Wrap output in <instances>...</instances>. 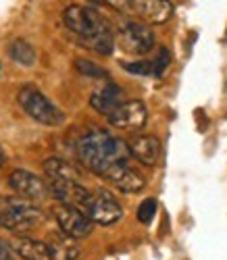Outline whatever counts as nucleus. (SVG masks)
I'll return each instance as SVG.
<instances>
[{"label":"nucleus","instance_id":"obj_1","mask_svg":"<svg viewBox=\"0 0 227 260\" xmlns=\"http://www.w3.org/2000/svg\"><path fill=\"white\" fill-rule=\"evenodd\" d=\"M63 23L88 50L108 56L115 50V31L106 17L94 7L69 5L63 11Z\"/></svg>","mask_w":227,"mask_h":260},{"label":"nucleus","instance_id":"obj_2","mask_svg":"<svg viewBox=\"0 0 227 260\" xmlns=\"http://www.w3.org/2000/svg\"><path fill=\"white\" fill-rule=\"evenodd\" d=\"M77 156L86 169L104 177L112 167L127 165L131 152L125 140L102 132V129H94V132L81 136V140L77 142Z\"/></svg>","mask_w":227,"mask_h":260},{"label":"nucleus","instance_id":"obj_3","mask_svg":"<svg viewBox=\"0 0 227 260\" xmlns=\"http://www.w3.org/2000/svg\"><path fill=\"white\" fill-rule=\"evenodd\" d=\"M44 223L36 202L21 196H0V225L15 233H25Z\"/></svg>","mask_w":227,"mask_h":260},{"label":"nucleus","instance_id":"obj_4","mask_svg":"<svg viewBox=\"0 0 227 260\" xmlns=\"http://www.w3.org/2000/svg\"><path fill=\"white\" fill-rule=\"evenodd\" d=\"M154 44L156 40L150 23L140 19H131V17H125L119 21V25L115 29V46H119L125 54L144 56L152 52Z\"/></svg>","mask_w":227,"mask_h":260},{"label":"nucleus","instance_id":"obj_5","mask_svg":"<svg viewBox=\"0 0 227 260\" xmlns=\"http://www.w3.org/2000/svg\"><path fill=\"white\" fill-rule=\"evenodd\" d=\"M102 3L125 17L146 21L150 25L167 23L173 15V5L169 0H102Z\"/></svg>","mask_w":227,"mask_h":260},{"label":"nucleus","instance_id":"obj_6","mask_svg":"<svg viewBox=\"0 0 227 260\" xmlns=\"http://www.w3.org/2000/svg\"><path fill=\"white\" fill-rule=\"evenodd\" d=\"M17 100H19V106L40 125L59 127L65 123V113L54 102H50L46 96H44L34 83H25L23 88L19 90Z\"/></svg>","mask_w":227,"mask_h":260},{"label":"nucleus","instance_id":"obj_7","mask_svg":"<svg viewBox=\"0 0 227 260\" xmlns=\"http://www.w3.org/2000/svg\"><path fill=\"white\" fill-rule=\"evenodd\" d=\"M88 216L96 225L108 227V225H115L123 219V206L119 204V200L112 196L110 191L96 189V191H92V198H90Z\"/></svg>","mask_w":227,"mask_h":260},{"label":"nucleus","instance_id":"obj_8","mask_svg":"<svg viewBox=\"0 0 227 260\" xmlns=\"http://www.w3.org/2000/svg\"><path fill=\"white\" fill-rule=\"evenodd\" d=\"M54 216H56V223H59V229L67 235L75 237V240H83L92 233L94 229V221L90 219V216L79 210V208H73L69 204H63L59 202L54 208H52Z\"/></svg>","mask_w":227,"mask_h":260},{"label":"nucleus","instance_id":"obj_9","mask_svg":"<svg viewBox=\"0 0 227 260\" xmlns=\"http://www.w3.org/2000/svg\"><path fill=\"white\" fill-rule=\"evenodd\" d=\"M9 185L11 189L21 198H27L36 204L44 202L50 196V189H48V181H44L42 177L34 175V173L25 171V169H15L11 175H9Z\"/></svg>","mask_w":227,"mask_h":260},{"label":"nucleus","instance_id":"obj_10","mask_svg":"<svg viewBox=\"0 0 227 260\" xmlns=\"http://www.w3.org/2000/svg\"><path fill=\"white\" fill-rule=\"evenodd\" d=\"M108 123L125 132H140L148 121V111L142 100H123L108 117Z\"/></svg>","mask_w":227,"mask_h":260},{"label":"nucleus","instance_id":"obj_11","mask_svg":"<svg viewBox=\"0 0 227 260\" xmlns=\"http://www.w3.org/2000/svg\"><path fill=\"white\" fill-rule=\"evenodd\" d=\"M123 100H125L123 90L112 81H104V83L96 85L92 90V94H90V106L102 117H108Z\"/></svg>","mask_w":227,"mask_h":260},{"label":"nucleus","instance_id":"obj_12","mask_svg":"<svg viewBox=\"0 0 227 260\" xmlns=\"http://www.w3.org/2000/svg\"><path fill=\"white\" fill-rule=\"evenodd\" d=\"M127 146H129L131 156L146 167H154L158 158H161V142L154 136H148V134L131 136L127 140Z\"/></svg>","mask_w":227,"mask_h":260},{"label":"nucleus","instance_id":"obj_13","mask_svg":"<svg viewBox=\"0 0 227 260\" xmlns=\"http://www.w3.org/2000/svg\"><path fill=\"white\" fill-rule=\"evenodd\" d=\"M102 179H106L108 183H112V185H115L119 191H123V193H138L146 185L144 177L140 175V173H135L129 165H117V167H112Z\"/></svg>","mask_w":227,"mask_h":260},{"label":"nucleus","instance_id":"obj_14","mask_svg":"<svg viewBox=\"0 0 227 260\" xmlns=\"http://www.w3.org/2000/svg\"><path fill=\"white\" fill-rule=\"evenodd\" d=\"M48 248H50V254H52V260H77L79 254H81V248L77 244L75 237L63 233L61 229L59 231H52L46 240Z\"/></svg>","mask_w":227,"mask_h":260},{"label":"nucleus","instance_id":"obj_15","mask_svg":"<svg viewBox=\"0 0 227 260\" xmlns=\"http://www.w3.org/2000/svg\"><path fill=\"white\" fill-rule=\"evenodd\" d=\"M11 248L19 258H23V260H52L48 244L42 242V240H34V237H27V235L15 237V240L11 242Z\"/></svg>","mask_w":227,"mask_h":260},{"label":"nucleus","instance_id":"obj_16","mask_svg":"<svg viewBox=\"0 0 227 260\" xmlns=\"http://www.w3.org/2000/svg\"><path fill=\"white\" fill-rule=\"evenodd\" d=\"M7 52H9V56H11L17 64H23V67H34L36 60H38V52H36V48L30 44L27 40H23V38H15V40H11Z\"/></svg>","mask_w":227,"mask_h":260},{"label":"nucleus","instance_id":"obj_17","mask_svg":"<svg viewBox=\"0 0 227 260\" xmlns=\"http://www.w3.org/2000/svg\"><path fill=\"white\" fill-rule=\"evenodd\" d=\"M44 173H46V179H77V181H81L75 167H71L69 162H65L61 158H48L44 162Z\"/></svg>","mask_w":227,"mask_h":260},{"label":"nucleus","instance_id":"obj_18","mask_svg":"<svg viewBox=\"0 0 227 260\" xmlns=\"http://www.w3.org/2000/svg\"><path fill=\"white\" fill-rule=\"evenodd\" d=\"M169 64H171V54L167 48H158V52L154 54L152 58V69H154V77H161L165 75V71L169 69Z\"/></svg>","mask_w":227,"mask_h":260},{"label":"nucleus","instance_id":"obj_19","mask_svg":"<svg viewBox=\"0 0 227 260\" xmlns=\"http://www.w3.org/2000/svg\"><path fill=\"white\" fill-rule=\"evenodd\" d=\"M75 67H77V71L79 73H83V75H90V77H108V73L102 69V67H98L96 62H92V60H86V58H77L75 60Z\"/></svg>","mask_w":227,"mask_h":260},{"label":"nucleus","instance_id":"obj_20","mask_svg":"<svg viewBox=\"0 0 227 260\" xmlns=\"http://www.w3.org/2000/svg\"><path fill=\"white\" fill-rule=\"evenodd\" d=\"M156 208H158L156 200H154V198H146V200L140 204V208H138V221H140L142 225L152 223V219L156 216Z\"/></svg>","mask_w":227,"mask_h":260},{"label":"nucleus","instance_id":"obj_21","mask_svg":"<svg viewBox=\"0 0 227 260\" xmlns=\"http://www.w3.org/2000/svg\"><path fill=\"white\" fill-rule=\"evenodd\" d=\"M123 69L127 73H133V75H152L154 69H152V60H133V62H123Z\"/></svg>","mask_w":227,"mask_h":260},{"label":"nucleus","instance_id":"obj_22","mask_svg":"<svg viewBox=\"0 0 227 260\" xmlns=\"http://www.w3.org/2000/svg\"><path fill=\"white\" fill-rule=\"evenodd\" d=\"M11 254H15L13 248H9L7 242L0 240V260H11Z\"/></svg>","mask_w":227,"mask_h":260},{"label":"nucleus","instance_id":"obj_23","mask_svg":"<svg viewBox=\"0 0 227 260\" xmlns=\"http://www.w3.org/2000/svg\"><path fill=\"white\" fill-rule=\"evenodd\" d=\"M7 162V154H5V150L0 148V169H3V165Z\"/></svg>","mask_w":227,"mask_h":260},{"label":"nucleus","instance_id":"obj_24","mask_svg":"<svg viewBox=\"0 0 227 260\" xmlns=\"http://www.w3.org/2000/svg\"><path fill=\"white\" fill-rule=\"evenodd\" d=\"M0 75H3V62H0Z\"/></svg>","mask_w":227,"mask_h":260}]
</instances>
